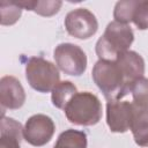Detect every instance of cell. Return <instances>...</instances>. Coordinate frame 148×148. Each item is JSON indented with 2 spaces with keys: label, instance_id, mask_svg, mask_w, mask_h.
Here are the masks:
<instances>
[{
  "label": "cell",
  "instance_id": "obj_10",
  "mask_svg": "<svg viewBox=\"0 0 148 148\" xmlns=\"http://www.w3.org/2000/svg\"><path fill=\"white\" fill-rule=\"evenodd\" d=\"M116 61L120 66L123 73L125 74V77L127 82L130 83L131 88L133 83L139 80L140 77H143L145 74V60L143 58L136 53L135 51H126L120 53Z\"/></svg>",
  "mask_w": 148,
  "mask_h": 148
},
{
  "label": "cell",
  "instance_id": "obj_7",
  "mask_svg": "<svg viewBox=\"0 0 148 148\" xmlns=\"http://www.w3.org/2000/svg\"><path fill=\"white\" fill-rule=\"evenodd\" d=\"M56 131L53 120L42 113L31 116L23 127L24 140L35 147H42L51 141Z\"/></svg>",
  "mask_w": 148,
  "mask_h": 148
},
{
  "label": "cell",
  "instance_id": "obj_13",
  "mask_svg": "<svg viewBox=\"0 0 148 148\" xmlns=\"http://www.w3.org/2000/svg\"><path fill=\"white\" fill-rule=\"evenodd\" d=\"M22 9H27V10H32L35 13H37L38 15L42 16H53L54 14H57L61 6L62 2L61 1H34V0H21V1H15Z\"/></svg>",
  "mask_w": 148,
  "mask_h": 148
},
{
  "label": "cell",
  "instance_id": "obj_6",
  "mask_svg": "<svg viewBox=\"0 0 148 148\" xmlns=\"http://www.w3.org/2000/svg\"><path fill=\"white\" fill-rule=\"evenodd\" d=\"M64 23L67 32L77 39H88L92 37L98 29L96 16L87 8L71 10L66 15Z\"/></svg>",
  "mask_w": 148,
  "mask_h": 148
},
{
  "label": "cell",
  "instance_id": "obj_18",
  "mask_svg": "<svg viewBox=\"0 0 148 148\" xmlns=\"http://www.w3.org/2000/svg\"><path fill=\"white\" fill-rule=\"evenodd\" d=\"M140 30L148 29V0H136L133 12L132 21Z\"/></svg>",
  "mask_w": 148,
  "mask_h": 148
},
{
  "label": "cell",
  "instance_id": "obj_4",
  "mask_svg": "<svg viewBox=\"0 0 148 148\" xmlns=\"http://www.w3.org/2000/svg\"><path fill=\"white\" fill-rule=\"evenodd\" d=\"M29 86L38 92H50L60 82L58 67L42 57H31L25 65Z\"/></svg>",
  "mask_w": 148,
  "mask_h": 148
},
{
  "label": "cell",
  "instance_id": "obj_12",
  "mask_svg": "<svg viewBox=\"0 0 148 148\" xmlns=\"http://www.w3.org/2000/svg\"><path fill=\"white\" fill-rule=\"evenodd\" d=\"M130 130L138 146L148 147V110L140 109L134 104V113Z\"/></svg>",
  "mask_w": 148,
  "mask_h": 148
},
{
  "label": "cell",
  "instance_id": "obj_2",
  "mask_svg": "<svg viewBox=\"0 0 148 148\" xmlns=\"http://www.w3.org/2000/svg\"><path fill=\"white\" fill-rule=\"evenodd\" d=\"M133 40L134 34L128 24L112 21L98 38L95 51L99 60H116L120 53L128 51Z\"/></svg>",
  "mask_w": 148,
  "mask_h": 148
},
{
  "label": "cell",
  "instance_id": "obj_16",
  "mask_svg": "<svg viewBox=\"0 0 148 148\" xmlns=\"http://www.w3.org/2000/svg\"><path fill=\"white\" fill-rule=\"evenodd\" d=\"M131 94L133 97V104L140 109L148 110V79L140 77L136 80L132 88Z\"/></svg>",
  "mask_w": 148,
  "mask_h": 148
},
{
  "label": "cell",
  "instance_id": "obj_19",
  "mask_svg": "<svg viewBox=\"0 0 148 148\" xmlns=\"http://www.w3.org/2000/svg\"><path fill=\"white\" fill-rule=\"evenodd\" d=\"M136 0H124L118 1L113 9V17L114 21L127 24L132 21V12L134 8Z\"/></svg>",
  "mask_w": 148,
  "mask_h": 148
},
{
  "label": "cell",
  "instance_id": "obj_15",
  "mask_svg": "<svg viewBox=\"0 0 148 148\" xmlns=\"http://www.w3.org/2000/svg\"><path fill=\"white\" fill-rule=\"evenodd\" d=\"M51 92L52 104L56 108L64 110L67 103L71 101V98L77 92V90L75 84L71 81H61L54 87V89Z\"/></svg>",
  "mask_w": 148,
  "mask_h": 148
},
{
  "label": "cell",
  "instance_id": "obj_11",
  "mask_svg": "<svg viewBox=\"0 0 148 148\" xmlns=\"http://www.w3.org/2000/svg\"><path fill=\"white\" fill-rule=\"evenodd\" d=\"M23 127L17 120L2 116L0 124V148H21Z\"/></svg>",
  "mask_w": 148,
  "mask_h": 148
},
{
  "label": "cell",
  "instance_id": "obj_8",
  "mask_svg": "<svg viewBox=\"0 0 148 148\" xmlns=\"http://www.w3.org/2000/svg\"><path fill=\"white\" fill-rule=\"evenodd\" d=\"M134 113V104L127 101H108L106 124L111 132L125 133L130 130Z\"/></svg>",
  "mask_w": 148,
  "mask_h": 148
},
{
  "label": "cell",
  "instance_id": "obj_5",
  "mask_svg": "<svg viewBox=\"0 0 148 148\" xmlns=\"http://www.w3.org/2000/svg\"><path fill=\"white\" fill-rule=\"evenodd\" d=\"M53 57L57 67L67 75L80 76L87 68V56L84 51L75 44L61 43L56 46Z\"/></svg>",
  "mask_w": 148,
  "mask_h": 148
},
{
  "label": "cell",
  "instance_id": "obj_3",
  "mask_svg": "<svg viewBox=\"0 0 148 148\" xmlns=\"http://www.w3.org/2000/svg\"><path fill=\"white\" fill-rule=\"evenodd\" d=\"M69 123L80 126L96 125L102 118V104L90 91L76 92L64 109Z\"/></svg>",
  "mask_w": 148,
  "mask_h": 148
},
{
  "label": "cell",
  "instance_id": "obj_17",
  "mask_svg": "<svg viewBox=\"0 0 148 148\" xmlns=\"http://www.w3.org/2000/svg\"><path fill=\"white\" fill-rule=\"evenodd\" d=\"M0 13H1V24L12 25L18 21L22 14V8L15 1L2 0L0 2Z\"/></svg>",
  "mask_w": 148,
  "mask_h": 148
},
{
  "label": "cell",
  "instance_id": "obj_1",
  "mask_svg": "<svg viewBox=\"0 0 148 148\" xmlns=\"http://www.w3.org/2000/svg\"><path fill=\"white\" fill-rule=\"evenodd\" d=\"M92 80L106 101H118L131 92V86L116 60H99L92 67Z\"/></svg>",
  "mask_w": 148,
  "mask_h": 148
},
{
  "label": "cell",
  "instance_id": "obj_9",
  "mask_svg": "<svg viewBox=\"0 0 148 148\" xmlns=\"http://www.w3.org/2000/svg\"><path fill=\"white\" fill-rule=\"evenodd\" d=\"M25 102V92L21 84V82L12 76L6 75L0 80V104H1V112L6 109L16 110L23 106Z\"/></svg>",
  "mask_w": 148,
  "mask_h": 148
},
{
  "label": "cell",
  "instance_id": "obj_14",
  "mask_svg": "<svg viewBox=\"0 0 148 148\" xmlns=\"http://www.w3.org/2000/svg\"><path fill=\"white\" fill-rule=\"evenodd\" d=\"M53 148H87V134L83 131L66 130L58 136Z\"/></svg>",
  "mask_w": 148,
  "mask_h": 148
}]
</instances>
